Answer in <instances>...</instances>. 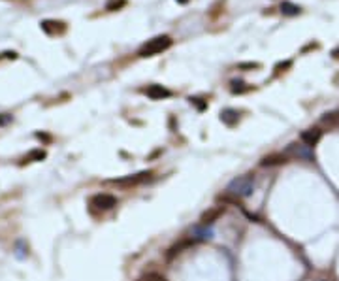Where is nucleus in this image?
I'll use <instances>...</instances> for the list:
<instances>
[{"mask_svg":"<svg viewBox=\"0 0 339 281\" xmlns=\"http://www.w3.org/2000/svg\"><path fill=\"white\" fill-rule=\"evenodd\" d=\"M254 185H256V181H254L253 174L237 176V177H234L230 183H228L226 193L230 194V196H234V198H247V196H251V194H253Z\"/></svg>","mask_w":339,"mask_h":281,"instance_id":"1","label":"nucleus"},{"mask_svg":"<svg viewBox=\"0 0 339 281\" xmlns=\"http://www.w3.org/2000/svg\"><path fill=\"white\" fill-rule=\"evenodd\" d=\"M171 44H173V40H171L170 36H166V34L156 36V38H151L149 42H145V44L139 47L138 55L143 57V59H145V57H154V55H158V53L170 49Z\"/></svg>","mask_w":339,"mask_h":281,"instance_id":"2","label":"nucleus"},{"mask_svg":"<svg viewBox=\"0 0 339 281\" xmlns=\"http://www.w3.org/2000/svg\"><path fill=\"white\" fill-rule=\"evenodd\" d=\"M91 206L96 208V210L108 211V210H111V208L117 206V198L109 193H98L91 198Z\"/></svg>","mask_w":339,"mask_h":281,"instance_id":"3","label":"nucleus"},{"mask_svg":"<svg viewBox=\"0 0 339 281\" xmlns=\"http://www.w3.org/2000/svg\"><path fill=\"white\" fill-rule=\"evenodd\" d=\"M151 176V172H139V174H130V176H124V177H119V179H113L111 183L117 185V187H136V185H141L147 177Z\"/></svg>","mask_w":339,"mask_h":281,"instance_id":"4","label":"nucleus"},{"mask_svg":"<svg viewBox=\"0 0 339 281\" xmlns=\"http://www.w3.org/2000/svg\"><path fill=\"white\" fill-rule=\"evenodd\" d=\"M213 236H215V232L211 229V225H194L192 229H190V238L198 244V242H209V240H213Z\"/></svg>","mask_w":339,"mask_h":281,"instance_id":"5","label":"nucleus"},{"mask_svg":"<svg viewBox=\"0 0 339 281\" xmlns=\"http://www.w3.org/2000/svg\"><path fill=\"white\" fill-rule=\"evenodd\" d=\"M302 141H304V145H307V147H315L319 141H321L322 138V130L319 128V126H313V128H307V130H304L302 132Z\"/></svg>","mask_w":339,"mask_h":281,"instance_id":"6","label":"nucleus"},{"mask_svg":"<svg viewBox=\"0 0 339 281\" xmlns=\"http://www.w3.org/2000/svg\"><path fill=\"white\" fill-rule=\"evenodd\" d=\"M285 153H287V155H288V153H292L294 157L307 158V160H313V158H315L313 147H307V145H298V143H290Z\"/></svg>","mask_w":339,"mask_h":281,"instance_id":"7","label":"nucleus"},{"mask_svg":"<svg viewBox=\"0 0 339 281\" xmlns=\"http://www.w3.org/2000/svg\"><path fill=\"white\" fill-rule=\"evenodd\" d=\"M145 94H147L151 100H162V98H170V96H171V91L166 87H162V85L153 83V85H149V87L145 89Z\"/></svg>","mask_w":339,"mask_h":281,"instance_id":"8","label":"nucleus"},{"mask_svg":"<svg viewBox=\"0 0 339 281\" xmlns=\"http://www.w3.org/2000/svg\"><path fill=\"white\" fill-rule=\"evenodd\" d=\"M285 162H288L287 153H271V155L262 157L260 166H262V168H270V166H279V164H285Z\"/></svg>","mask_w":339,"mask_h":281,"instance_id":"9","label":"nucleus"},{"mask_svg":"<svg viewBox=\"0 0 339 281\" xmlns=\"http://www.w3.org/2000/svg\"><path fill=\"white\" fill-rule=\"evenodd\" d=\"M42 31L49 36L62 34L66 31V25L62 21H51V19H47V21H42Z\"/></svg>","mask_w":339,"mask_h":281,"instance_id":"10","label":"nucleus"},{"mask_svg":"<svg viewBox=\"0 0 339 281\" xmlns=\"http://www.w3.org/2000/svg\"><path fill=\"white\" fill-rule=\"evenodd\" d=\"M222 213H224V210H222L220 206H215V208H209V210H205V211L202 213L200 221H202V225H213L215 221H219L220 217H222Z\"/></svg>","mask_w":339,"mask_h":281,"instance_id":"11","label":"nucleus"},{"mask_svg":"<svg viewBox=\"0 0 339 281\" xmlns=\"http://www.w3.org/2000/svg\"><path fill=\"white\" fill-rule=\"evenodd\" d=\"M194 244H196V242H194V240H192L190 236H188L186 240H181L179 244H175V246H171V247H170V249H168V253H166V259H173L175 255H179V253H183L185 249H188V247H192V246H194Z\"/></svg>","mask_w":339,"mask_h":281,"instance_id":"12","label":"nucleus"},{"mask_svg":"<svg viewBox=\"0 0 339 281\" xmlns=\"http://www.w3.org/2000/svg\"><path fill=\"white\" fill-rule=\"evenodd\" d=\"M220 121L226 125V126H236L239 123V113L232 108H226L220 111Z\"/></svg>","mask_w":339,"mask_h":281,"instance_id":"13","label":"nucleus"},{"mask_svg":"<svg viewBox=\"0 0 339 281\" xmlns=\"http://www.w3.org/2000/svg\"><path fill=\"white\" fill-rule=\"evenodd\" d=\"M281 14L283 16H287V17H294V16H300L302 14V8L298 6V4H294V2H288V0H285V2H281Z\"/></svg>","mask_w":339,"mask_h":281,"instance_id":"14","label":"nucleus"},{"mask_svg":"<svg viewBox=\"0 0 339 281\" xmlns=\"http://www.w3.org/2000/svg\"><path fill=\"white\" fill-rule=\"evenodd\" d=\"M230 91L234 93V94H243V93H249L251 87L245 83V81H239V79H234L232 83H230Z\"/></svg>","mask_w":339,"mask_h":281,"instance_id":"15","label":"nucleus"},{"mask_svg":"<svg viewBox=\"0 0 339 281\" xmlns=\"http://www.w3.org/2000/svg\"><path fill=\"white\" fill-rule=\"evenodd\" d=\"M46 157H47V153H46L44 149H32V151H29V155L25 157V160H32V162H38V160H44Z\"/></svg>","mask_w":339,"mask_h":281,"instance_id":"16","label":"nucleus"},{"mask_svg":"<svg viewBox=\"0 0 339 281\" xmlns=\"http://www.w3.org/2000/svg\"><path fill=\"white\" fill-rule=\"evenodd\" d=\"M124 6H126V0H108L106 2L108 12H117V10H123Z\"/></svg>","mask_w":339,"mask_h":281,"instance_id":"17","label":"nucleus"},{"mask_svg":"<svg viewBox=\"0 0 339 281\" xmlns=\"http://www.w3.org/2000/svg\"><path fill=\"white\" fill-rule=\"evenodd\" d=\"M139 281H168V280L162 274H158V272H147Z\"/></svg>","mask_w":339,"mask_h":281,"instance_id":"18","label":"nucleus"},{"mask_svg":"<svg viewBox=\"0 0 339 281\" xmlns=\"http://www.w3.org/2000/svg\"><path fill=\"white\" fill-rule=\"evenodd\" d=\"M237 68L239 70H256V68H260V62H239Z\"/></svg>","mask_w":339,"mask_h":281,"instance_id":"19","label":"nucleus"},{"mask_svg":"<svg viewBox=\"0 0 339 281\" xmlns=\"http://www.w3.org/2000/svg\"><path fill=\"white\" fill-rule=\"evenodd\" d=\"M188 100H190V104H194L196 106V108H198V109H200V111H202V109H205V102H200V100H202V98H196V96H194V98H192V96H190V98H188Z\"/></svg>","mask_w":339,"mask_h":281,"instance_id":"20","label":"nucleus"},{"mask_svg":"<svg viewBox=\"0 0 339 281\" xmlns=\"http://www.w3.org/2000/svg\"><path fill=\"white\" fill-rule=\"evenodd\" d=\"M10 121H12V115L10 113H0V126L2 125H8Z\"/></svg>","mask_w":339,"mask_h":281,"instance_id":"21","label":"nucleus"},{"mask_svg":"<svg viewBox=\"0 0 339 281\" xmlns=\"http://www.w3.org/2000/svg\"><path fill=\"white\" fill-rule=\"evenodd\" d=\"M292 66V61H285V62H281V64H277L275 66V70L277 72H281V68H290Z\"/></svg>","mask_w":339,"mask_h":281,"instance_id":"22","label":"nucleus"},{"mask_svg":"<svg viewBox=\"0 0 339 281\" xmlns=\"http://www.w3.org/2000/svg\"><path fill=\"white\" fill-rule=\"evenodd\" d=\"M4 57H6V59H17V53L15 51H6L4 53Z\"/></svg>","mask_w":339,"mask_h":281,"instance_id":"23","label":"nucleus"},{"mask_svg":"<svg viewBox=\"0 0 339 281\" xmlns=\"http://www.w3.org/2000/svg\"><path fill=\"white\" fill-rule=\"evenodd\" d=\"M332 57H334V59H339V47H338V49H334V51H332Z\"/></svg>","mask_w":339,"mask_h":281,"instance_id":"24","label":"nucleus"},{"mask_svg":"<svg viewBox=\"0 0 339 281\" xmlns=\"http://www.w3.org/2000/svg\"><path fill=\"white\" fill-rule=\"evenodd\" d=\"M177 2H179V4H186V2H188V0H177Z\"/></svg>","mask_w":339,"mask_h":281,"instance_id":"25","label":"nucleus"}]
</instances>
